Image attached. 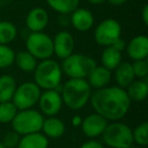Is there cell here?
I'll list each match as a JSON object with an SVG mask.
<instances>
[{"mask_svg": "<svg viewBox=\"0 0 148 148\" xmlns=\"http://www.w3.org/2000/svg\"><path fill=\"white\" fill-rule=\"evenodd\" d=\"M95 113L108 121L116 122L123 119L131 107L130 99L126 90L119 86H107L95 89L89 99Z\"/></svg>", "mask_w": 148, "mask_h": 148, "instance_id": "1", "label": "cell"}, {"mask_svg": "<svg viewBox=\"0 0 148 148\" xmlns=\"http://www.w3.org/2000/svg\"><path fill=\"white\" fill-rule=\"evenodd\" d=\"M60 93L63 105L71 111H79L89 103L92 88L86 79L69 78L62 85Z\"/></svg>", "mask_w": 148, "mask_h": 148, "instance_id": "2", "label": "cell"}, {"mask_svg": "<svg viewBox=\"0 0 148 148\" xmlns=\"http://www.w3.org/2000/svg\"><path fill=\"white\" fill-rule=\"evenodd\" d=\"M62 78L61 65L51 58L42 60L34 70V82L43 90L59 88Z\"/></svg>", "mask_w": 148, "mask_h": 148, "instance_id": "3", "label": "cell"}, {"mask_svg": "<svg viewBox=\"0 0 148 148\" xmlns=\"http://www.w3.org/2000/svg\"><path fill=\"white\" fill-rule=\"evenodd\" d=\"M60 65L63 74H66L69 78L86 79L97 64L91 56L73 53L62 60V64Z\"/></svg>", "mask_w": 148, "mask_h": 148, "instance_id": "4", "label": "cell"}, {"mask_svg": "<svg viewBox=\"0 0 148 148\" xmlns=\"http://www.w3.org/2000/svg\"><path fill=\"white\" fill-rule=\"evenodd\" d=\"M101 138L103 143L111 148H128L134 144L132 129L119 121L108 124Z\"/></svg>", "mask_w": 148, "mask_h": 148, "instance_id": "5", "label": "cell"}, {"mask_svg": "<svg viewBox=\"0 0 148 148\" xmlns=\"http://www.w3.org/2000/svg\"><path fill=\"white\" fill-rule=\"evenodd\" d=\"M44 116L41 112L33 109L21 110L15 115L11 122L12 130L21 136L41 132L44 122Z\"/></svg>", "mask_w": 148, "mask_h": 148, "instance_id": "6", "label": "cell"}, {"mask_svg": "<svg viewBox=\"0 0 148 148\" xmlns=\"http://www.w3.org/2000/svg\"><path fill=\"white\" fill-rule=\"evenodd\" d=\"M25 48L37 60L50 59L54 55L53 39L44 32L31 33L25 41Z\"/></svg>", "mask_w": 148, "mask_h": 148, "instance_id": "7", "label": "cell"}, {"mask_svg": "<svg viewBox=\"0 0 148 148\" xmlns=\"http://www.w3.org/2000/svg\"><path fill=\"white\" fill-rule=\"evenodd\" d=\"M42 89L33 81H27L17 85L12 97V101L18 111L33 109L38 103Z\"/></svg>", "mask_w": 148, "mask_h": 148, "instance_id": "8", "label": "cell"}, {"mask_svg": "<svg viewBox=\"0 0 148 148\" xmlns=\"http://www.w3.org/2000/svg\"><path fill=\"white\" fill-rule=\"evenodd\" d=\"M122 27L118 21L114 18H107L101 21L95 27L93 32L95 42L101 47H109L121 38Z\"/></svg>", "mask_w": 148, "mask_h": 148, "instance_id": "9", "label": "cell"}, {"mask_svg": "<svg viewBox=\"0 0 148 148\" xmlns=\"http://www.w3.org/2000/svg\"><path fill=\"white\" fill-rule=\"evenodd\" d=\"M38 105L42 115H45L47 117L57 116L63 107L61 93L57 89L44 90L40 95Z\"/></svg>", "mask_w": 148, "mask_h": 148, "instance_id": "10", "label": "cell"}, {"mask_svg": "<svg viewBox=\"0 0 148 148\" xmlns=\"http://www.w3.org/2000/svg\"><path fill=\"white\" fill-rule=\"evenodd\" d=\"M75 48L74 37L67 31H60L53 38V52L54 55L59 59L64 60L73 54Z\"/></svg>", "mask_w": 148, "mask_h": 148, "instance_id": "11", "label": "cell"}, {"mask_svg": "<svg viewBox=\"0 0 148 148\" xmlns=\"http://www.w3.org/2000/svg\"><path fill=\"white\" fill-rule=\"evenodd\" d=\"M109 124V121L97 113H92L87 115L82 119L81 122V130L82 133L88 138H97L101 136L106 127Z\"/></svg>", "mask_w": 148, "mask_h": 148, "instance_id": "12", "label": "cell"}, {"mask_svg": "<svg viewBox=\"0 0 148 148\" xmlns=\"http://www.w3.org/2000/svg\"><path fill=\"white\" fill-rule=\"evenodd\" d=\"M49 13L43 7H35L31 9L25 17V25L31 33L44 32L49 25Z\"/></svg>", "mask_w": 148, "mask_h": 148, "instance_id": "13", "label": "cell"}, {"mask_svg": "<svg viewBox=\"0 0 148 148\" xmlns=\"http://www.w3.org/2000/svg\"><path fill=\"white\" fill-rule=\"evenodd\" d=\"M128 57L133 61L144 60L148 57V38L145 35L134 37L126 45Z\"/></svg>", "mask_w": 148, "mask_h": 148, "instance_id": "14", "label": "cell"}, {"mask_svg": "<svg viewBox=\"0 0 148 148\" xmlns=\"http://www.w3.org/2000/svg\"><path fill=\"white\" fill-rule=\"evenodd\" d=\"M69 21L74 29L78 32H88L95 25V16L90 10L78 7L70 13Z\"/></svg>", "mask_w": 148, "mask_h": 148, "instance_id": "15", "label": "cell"}, {"mask_svg": "<svg viewBox=\"0 0 148 148\" xmlns=\"http://www.w3.org/2000/svg\"><path fill=\"white\" fill-rule=\"evenodd\" d=\"M91 88L101 89L109 86L112 80V71L103 66H95L86 78Z\"/></svg>", "mask_w": 148, "mask_h": 148, "instance_id": "16", "label": "cell"}, {"mask_svg": "<svg viewBox=\"0 0 148 148\" xmlns=\"http://www.w3.org/2000/svg\"><path fill=\"white\" fill-rule=\"evenodd\" d=\"M65 130V123L61 119L54 116V117H48L47 119H44L41 132L48 139L49 138L57 139L64 135Z\"/></svg>", "mask_w": 148, "mask_h": 148, "instance_id": "17", "label": "cell"}, {"mask_svg": "<svg viewBox=\"0 0 148 148\" xmlns=\"http://www.w3.org/2000/svg\"><path fill=\"white\" fill-rule=\"evenodd\" d=\"M126 93L131 101H143L148 95L147 79H137L133 80L125 88Z\"/></svg>", "mask_w": 148, "mask_h": 148, "instance_id": "18", "label": "cell"}, {"mask_svg": "<svg viewBox=\"0 0 148 148\" xmlns=\"http://www.w3.org/2000/svg\"><path fill=\"white\" fill-rule=\"evenodd\" d=\"M115 80L117 82V86L125 89L133 80H135L132 63L130 62H121L119 66L115 70Z\"/></svg>", "mask_w": 148, "mask_h": 148, "instance_id": "19", "label": "cell"}, {"mask_svg": "<svg viewBox=\"0 0 148 148\" xmlns=\"http://www.w3.org/2000/svg\"><path fill=\"white\" fill-rule=\"evenodd\" d=\"M49 139L42 132L27 134L21 137L17 148H48Z\"/></svg>", "mask_w": 148, "mask_h": 148, "instance_id": "20", "label": "cell"}, {"mask_svg": "<svg viewBox=\"0 0 148 148\" xmlns=\"http://www.w3.org/2000/svg\"><path fill=\"white\" fill-rule=\"evenodd\" d=\"M101 66H103L107 69L113 71V70H115L121 64L122 52L118 51L113 46L105 47V49L101 52Z\"/></svg>", "mask_w": 148, "mask_h": 148, "instance_id": "21", "label": "cell"}, {"mask_svg": "<svg viewBox=\"0 0 148 148\" xmlns=\"http://www.w3.org/2000/svg\"><path fill=\"white\" fill-rule=\"evenodd\" d=\"M16 87L17 83L13 76L9 74L0 75V103L11 101Z\"/></svg>", "mask_w": 148, "mask_h": 148, "instance_id": "22", "label": "cell"}, {"mask_svg": "<svg viewBox=\"0 0 148 148\" xmlns=\"http://www.w3.org/2000/svg\"><path fill=\"white\" fill-rule=\"evenodd\" d=\"M48 6L61 15H67L78 8L79 0H46Z\"/></svg>", "mask_w": 148, "mask_h": 148, "instance_id": "23", "label": "cell"}, {"mask_svg": "<svg viewBox=\"0 0 148 148\" xmlns=\"http://www.w3.org/2000/svg\"><path fill=\"white\" fill-rule=\"evenodd\" d=\"M14 63L16 64L17 68L23 72H34L38 65V60L32 55L31 53L25 50L15 53Z\"/></svg>", "mask_w": 148, "mask_h": 148, "instance_id": "24", "label": "cell"}, {"mask_svg": "<svg viewBox=\"0 0 148 148\" xmlns=\"http://www.w3.org/2000/svg\"><path fill=\"white\" fill-rule=\"evenodd\" d=\"M17 37V27L8 21H0V45H8Z\"/></svg>", "mask_w": 148, "mask_h": 148, "instance_id": "25", "label": "cell"}, {"mask_svg": "<svg viewBox=\"0 0 148 148\" xmlns=\"http://www.w3.org/2000/svg\"><path fill=\"white\" fill-rule=\"evenodd\" d=\"M18 110L11 101L0 103V123L9 124L14 119Z\"/></svg>", "mask_w": 148, "mask_h": 148, "instance_id": "26", "label": "cell"}, {"mask_svg": "<svg viewBox=\"0 0 148 148\" xmlns=\"http://www.w3.org/2000/svg\"><path fill=\"white\" fill-rule=\"evenodd\" d=\"M132 135H133V141L137 145L145 147L148 142V123L147 122H142L138 126H136L135 129L132 130Z\"/></svg>", "mask_w": 148, "mask_h": 148, "instance_id": "27", "label": "cell"}, {"mask_svg": "<svg viewBox=\"0 0 148 148\" xmlns=\"http://www.w3.org/2000/svg\"><path fill=\"white\" fill-rule=\"evenodd\" d=\"M15 52L8 45H0V69H6L14 63Z\"/></svg>", "mask_w": 148, "mask_h": 148, "instance_id": "28", "label": "cell"}, {"mask_svg": "<svg viewBox=\"0 0 148 148\" xmlns=\"http://www.w3.org/2000/svg\"><path fill=\"white\" fill-rule=\"evenodd\" d=\"M134 75L139 79H147L148 75V62L147 59L137 60L132 63Z\"/></svg>", "mask_w": 148, "mask_h": 148, "instance_id": "29", "label": "cell"}, {"mask_svg": "<svg viewBox=\"0 0 148 148\" xmlns=\"http://www.w3.org/2000/svg\"><path fill=\"white\" fill-rule=\"evenodd\" d=\"M21 137V136L19 134H17L16 132L12 130V131H9L5 134L1 142H2L5 148H14L17 147V145H18Z\"/></svg>", "mask_w": 148, "mask_h": 148, "instance_id": "30", "label": "cell"}, {"mask_svg": "<svg viewBox=\"0 0 148 148\" xmlns=\"http://www.w3.org/2000/svg\"><path fill=\"white\" fill-rule=\"evenodd\" d=\"M79 148H105V146L101 142L97 141V140L90 139L88 141L84 142Z\"/></svg>", "mask_w": 148, "mask_h": 148, "instance_id": "31", "label": "cell"}, {"mask_svg": "<svg viewBox=\"0 0 148 148\" xmlns=\"http://www.w3.org/2000/svg\"><path fill=\"white\" fill-rule=\"evenodd\" d=\"M126 45H127V44H126L125 40H123L122 38H120V39H118L117 41L113 44V47L115 48V49H117L118 51L123 52L124 50L126 49Z\"/></svg>", "mask_w": 148, "mask_h": 148, "instance_id": "32", "label": "cell"}, {"mask_svg": "<svg viewBox=\"0 0 148 148\" xmlns=\"http://www.w3.org/2000/svg\"><path fill=\"white\" fill-rule=\"evenodd\" d=\"M141 19L144 25H148V4H145L141 10Z\"/></svg>", "mask_w": 148, "mask_h": 148, "instance_id": "33", "label": "cell"}, {"mask_svg": "<svg viewBox=\"0 0 148 148\" xmlns=\"http://www.w3.org/2000/svg\"><path fill=\"white\" fill-rule=\"evenodd\" d=\"M81 122H82V118H81L80 116H74V117L72 118L71 123L74 127H80Z\"/></svg>", "mask_w": 148, "mask_h": 148, "instance_id": "34", "label": "cell"}, {"mask_svg": "<svg viewBox=\"0 0 148 148\" xmlns=\"http://www.w3.org/2000/svg\"><path fill=\"white\" fill-rule=\"evenodd\" d=\"M113 6H121V5L125 4L128 0H106Z\"/></svg>", "mask_w": 148, "mask_h": 148, "instance_id": "35", "label": "cell"}, {"mask_svg": "<svg viewBox=\"0 0 148 148\" xmlns=\"http://www.w3.org/2000/svg\"><path fill=\"white\" fill-rule=\"evenodd\" d=\"M86 1L91 5H99L106 2V0H86Z\"/></svg>", "mask_w": 148, "mask_h": 148, "instance_id": "36", "label": "cell"}, {"mask_svg": "<svg viewBox=\"0 0 148 148\" xmlns=\"http://www.w3.org/2000/svg\"><path fill=\"white\" fill-rule=\"evenodd\" d=\"M0 148H5V147H4V145H3L2 142H1V141H0Z\"/></svg>", "mask_w": 148, "mask_h": 148, "instance_id": "37", "label": "cell"}, {"mask_svg": "<svg viewBox=\"0 0 148 148\" xmlns=\"http://www.w3.org/2000/svg\"><path fill=\"white\" fill-rule=\"evenodd\" d=\"M128 148H136V147L134 145H132V146H130V147H128Z\"/></svg>", "mask_w": 148, "mask_h": 148, "instance_id": "38", "label": "cell"}, {"mask_svg": "<svg viewBox=\"0 0 148 148\" xmlns=\"http://www.w3.org/2000/svg\"><path fill=\"white\" fill-rule=\"evenodd\" d=\"M14 148H17V147H14Z\"/></svg>", "mask_w": 148, "mask_h": 148, "instance_id": "39", "label": "cell"}]
</instances>
